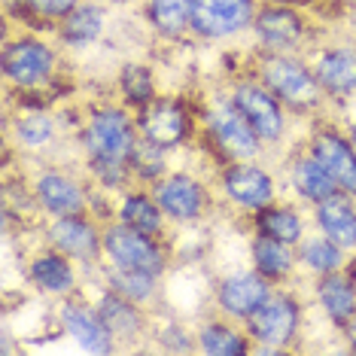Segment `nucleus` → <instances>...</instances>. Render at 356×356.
Wrapping results in <instances>:
<instances>
[{
	"instance_id": "1",
	"label": "nucleus",
	"mask_w": 356,
	"mask_h": 356,
	"mask_svg": "<svg viewBox=\"0 0 356 356\" xmlns=\"http://www.w3.org/2000/svg\"><path fill=\"white\" fill-rule=\"evenodd\" d=\"M88 152L95 161H125L134 152V134L119 110H104L92 119L86 134Z\"/></svg>"
},
{
	"instance_id": "2",
	"label": "nucleus",
	"mask_w": 356,
	"mask_h": 356,
	"mask_svg": "<svg viewBox=\"0 0 356 356\" xmlns=\"http://www.w3.org/2000/svg\"><path fill=\"white\" fill-rule=\"evenodd\" d=\"M262 79L277 98H283L293 107H311L317 101V83L307 74L302 64L289 58H265L262 64Z\"/></svg>"
},
{
	"instance_id": "3",
	"label": "nucleus",
	"mask_w": 356,
	"mask_h": 356,
	"mask_svg": "<svg viewBox=\"0 0 356 356\" xmlns=\"http://www.w3.org/2000/svg\"><path fill=\"white\" fill-rule=\"evenodd\" d=\"M253 15L250 0H192V28L204 37H225L241 31Z\"/></svg>"
},
{
	"instance_id": "4",
	"label": "nucleus",
	"mask_w": 356,
	"mask_h": 356,
	"mask_svg": "<svg viewBox=\"0 0 356 356\" xmlns=\"http://www.w3.org/2000/svg\"><path fill=\"white\" fill-rule=\"evenodd\" d=\"M107 250L122 268H140L156 274L161 268V253L152 247V241L131 225H113L107 232Z\"/></svg>"
},
{
	"instance_id": "5",
	"label": "nucleus",
	"mask_w": 356,
	"mask_h": 356,
	"mask_svg": "<svg viewBox=\"0 0 356 356\" xmlns=\"http://www.w3.org/2000/svg\"><path fill=\"white\" fill-rule=\"evenodd\" d=\"M234 107L253 125V131L259 137H265V140H277L280 137L283 116L268 92H262V88H256V86H241L238 95H234Z\"/></svg>"
},
{
	"instance_id": "6",
	"label": "nucleus",
	"mask_w": 356,
	"mask_h": 356,
	"mask_svg": "<svg viewBox=\"0 0 356 356\" xmlns=\"http://www.w3.org/2000/svg\"><path fill=\"white\" fill-rule=\"evenodd\" d=\"M296 305L289 298H268L262 307L250 314V329L262 344H283L296 332Z\"/></svg>"
},
{
	"instance_id": "7",
	"label": "nucleus",
	"mask_w": 356,
	"mask_h": 356,
	"mask_svg": "<svg viewBox=\"0 0 356 356\" xmlns=\"http://www.w3.org/2000/svg\"><path fill=\"white\" fill-rule=\"evenodd\" d=\"M52 67V52L46 49L43 43L37 40H22V43H13L3 55V70L13 83L19 86H28V83H37L49 74Z\"/></svg>"
},
{
	"instance_id": "8",
	"label": "nucleus",
	"mask_w": 356,
	"mask_h": 356,
	"mask_svg": "<svg viewBox=\"0 0 356 356\" xmlns=\"http://www.w3.org/2000/svg\"><path fill=\"white\" fill-rule=\"evenodd\" d=\"M314 159L326 168L332 180L341 186L344 192L356 195V152L350 149V143L335 134H323L314 143Z\"/></svg>"
},
{
	"instance_id": "9",
	"label": "nucleus",
	"mask_w": 356,
	"mask_h": 356,
	"mask_svg": "<svg viewBox=\"0 0 356 356\" xmlns=\"http://www.w3.org/2000/svg\"><path fill=\"white\" fill-rule=\"evenodd\" d=\"M210 125H213L216 137L222 140V147H229L234 156H253L256 152V131L253 125L241 116V110L232 107H216L210 113Z\"/></svg>"
},
{
	"instance_id": "10",
	"label": "nucleus",
	"mask_w": 356,
	"mask_h": 356,
	"mask_svg": "<svg viewBox=\"0 0 356 356\" xmlns=\"http://www.w3.org/2000/svg\"><path fill=\"white\" fill-rule=\"evenodd\" d=\"M220 302L234 317H250L256 307H262L268 302V286H265V280L253 277V274H241V277L225 280Z\"/></svg>"
},
{
	"instance_id": "11",
	"label": "nucleus",
	"mask_w": 356,
	"mask_h": 356,
	"mask_svg": "<svg viewBox=\"0 0 356 356\" xmlns=\"http://www.w3.org/2000/svg\"><path fill=\"white\" fill-rule=\"evenodd\" d=\"M156 198L161 210H168L177 220H192L201 210V189L189 177H171L156 189Z\"/></svg>"
},
{
	"instance_id": "12",
	"label": "nucleus",
	"mask_w": 356,
	"mask_h": 356,
	"mask_svg": "<svg viewBox=\"0 0 356 356\" xmlns=\"http://www.w3.org/2000/svg\"><path fill=\"white\" fill-rule=\"evenodd\" d=\"M225 189H229V195L238 201V204H247V207H262L271 201V180H268V174L259 171V168L238 165L225 177Z\"/></svg>"
},
{
	"instance_id": "13",
	"label": "nucleus",
	"mask_w": 356,
	"mask_h": 356,
	"mask_svg": "<svg viewBox=\"0 0 356 356\" xmlns=\"http://www.w3.org/2000/svg\"><path fill=\"white\" fill-rule=\"evenodd\" d=\"M64 326H67V332L86 347V350H92V353L110 350L113 332L107 329V323L101 320V314L95 317V314L86 311V307H64Z\"/></svg>"
},
{
	"instance_id": "14",
	"label": "nucleus",
	"mask_w": 356,
	"mask_h": 356,
	"mask_svg": "<svg viewBox=\"0 0 356 356\" xmlns=\"http://www.w3.org/2000/svg\"><path fill=\"white\" fill-rule=\"evenodd\" d=\"M143 125V134H147L149 143H156V147H174V143H180V137L186 131V122H183V113L174 107V104H156L147 116L140 119Z\"/></svg>"
},
{
	"instance_id": "15",
	"label": "nucleus",
	"mask_w": 356,
	"mask_h": 356,
	"mask_svg": "<svg viewBox=\"0 0 356 356\" xmlns=\"http://www.w3.org/2000/svg\"><path fill=\"white\" fill-rule=\"evenodd\" d=\"M320 225L338 247H356V210L344 198L320 201Z\"/></svg>"
},
{
	"instance_id": "16",
	"label": "nucleus",
	"mask_w": 356,
	"mask_h": 356,
	"mask_svg": "<svg viewBox=\"0 0 356 356\" xmlns=\"http://www.w3.org/2000/svg\"><path fill=\"white\" fill-rule=\"evenodd\" d=\"M317 79L329 92L344 95L356 88V52L353 49H335L323 55L317 64Z\"/></svg>"
},
{
	"instance_id": "17",
	"label": "nucleus",
	"mask_w": 356,
	"mask_h": 356,
	"mask_svg": "<svg viewBox=\"0 0 356 356\" xmlns=\"http://www.w3.org/2000/svg\"><path fill=\"white\" fill-rule=\"evenodd\" d=\"M37 192H40V201L46 204V210H52V213L70 216V213H76V210L83 207V195H79V189L70 180L58 177V174L40 177Z\"/></svg>"
},
{
	"instance_id": "18",
	"label": "nucleus",
	"mask_w": 356,
	"mask_h": 356,
	"mask_svg": "<svg viewBox=\"0 0 356 356\" xmlns=\"http://www.w3.org/2000/svg\"><path fill=\"white\" fill-rule=\"evenodd\" d=\"M259 34H262L265 43L271 46H293L298 34H302V22H298L296 13L289 10H280V6H274V10H265L259 15L256 22Z\"/></svg>"
},
{
	"instance_id": "19",
	"label": "nucleus",
	"mask_w": 356,
	"mask_h": 356,
	"mask_svg": "<svg viewBox=\"0 0 356 356\" xmlns=\"http://www.w3.org/2000/svg\"><path fill=\"white\" fill-rule=\"evenodd\" d=\"M52 241L70 256H92L95 250H98L95 232L88 229L83 220H76V216H64V220L52 229Z\"/></svg>"
},
{
	"instance_id": "20",
	"label": "nucleus",
	"mask_w": 356,
	"mask_h": 356,
	"mask_svg": "<svg viewBox=\"0 0 356 356\" xmlns=\"http://www.w3.org/2000/svg\"><path fill=\"white\" fill-rule=\"evenodd\" d=\"M296 186L298 192H302L305 198L311 201H326L335 195V180H332V174L326 171V168L320 165L317 159H305L296 165Z\"/></svg>"
},
{
	"instance_id": "21",
	"label": "nucleus",
	"mask_w": 356,
	"mask_h": 356,
	"mask_svg": "<svg viewBox=\"0 0 356 356\" xmlns=\"http://www.w3.org/2000/svg\"><path fill=\"white\" fill-rule=\"evenodd\" d=\"M320 298H323V307L335 317L338 323L350 320L356 314V293L353 286L341 277H326L320 286Z\"/></svg>"
},
{
	"instance_id": "22",
	"label": "nucleus",
	"mask_w": 356,
	"mask_h": 356,
	"mask_svg": "<svg viewBox=\"0 0 356 356\" xmlns=\"http://www.w3.org/2000/svg\"><path fill=\"white\" fill-rule=\"evenodd\" d=\"M149 15L161 34H180L192 22V0H152Z\"/></svg>"
},
{
	"instance_id": "23",
	"label": "nucleus",
	"mask_w": 356,
	"mask_h": 356,
	"mask_svg": "<svg viewBox=\"0 0 356 356\" xmlns=\"http://www.w3.org/2000/svg\"><path fill=\"white\" fill-rule=\"evenodd\" d=\"M34 280L40 283L43 289H49V293H64V289L74 286V271H70V265L64 262L61 256H40L34 262Z\"/></svg>"
},
{
	"instance_id": "24",
	"label": "nucleus",
	"mask_w": 356,
	"mask_h": 356,
	"mask_svg": "<svg viewBox=\"0 0 356 356\" xmlns=\"http://www.w3.org/2000/svg\"><path fill=\"white\" fill-rule=\"evenodd\" d=\"M256 265L265 277H280V274L289 271L293 256H289L286 244H280V241H274V238H262L256 244Z\"/></svg>"
},
{
	"instance_id": "25",
	"label": "nucleus",
	"mask_w": 356,
	"mask_h": 356,
	"mask_svg": "<svg viewBox=\"0 0 356 356\" xmlns=\"http://www.w3.org/2000/svg\"><path fill=\"white\" fill-rule=\"evenodd\" d=\"M259 229H262L265 238H274L280 244H293L302 234V222H298L293 210H271V213H265L259 220Z\"/></svg>"
},
{
	"instance_id": "26",
	"label": "nucleus",
	"mask_w": 356,
	"mask_h": 356,
	"mask_svg": "<svg viewBox=\"0 0 356 356\" xmlns=\"http://www.w3.org/2000/svg\"><path fill=\"white\" fill-rule=\"evenodd\" d=\"M101 10H95V6H79L67 15V25H64V34H67L70 43H88V40H95L101 34Z\"/></svg>"
},
{
	"instance_id": "27",
	"label": "nucleus",
	"mask_w": 356,
	"mask_h": 356,
	"mask_svg": "<svg viewBox=\"0 0 356 356\" xmlns=\"http://www.w3.org/2000/svg\"><path fill=\"white\" fill-rule=\"evenodd\" d=\"M122 220H125V225H131V229H137V232L152 234V232L159 229V210H156V204H152V201L134 195V198L125 201Z\"/></svg>"
},
{
	"instance_id": "28",
	"label": "nucleus",
	"mask_w": 356,
	"mask_h": 356,
	"mask_svg": "<svg viewBox=\"0 0 356 356\" xmlns=\"http://www.w3.org/2000/svg\"><path fill=\"white\" fill-rule=\"evenodd\" d=\"M101 320L107 323V329L113 332V335H128V332L137 329V311H131L125 302H119V298H104L101 305Z\"/></svg>"
},
{
	"instance_id": "29",
	"label": "nucleus",
	"mask_w": 356,
	"mask_h": 356,
	"mask_svg": "<svg viewBox=\"0 0 356 356\" xmlns=\"http://www.w3.org/2000/svg\"><path fill=\"white\" fill-rule=\"evenodd\" d=\"M201 344H204L207 353H216V356H238L247 350L241 335H234V332L225 326H207L204 335H201Z\"/></svg>"
},
{
	"instance_id": "30",
	"label": "nucleus",
	"mask_w": 356,
	"mask_h": 356,
	"mask_svg": "<svg viewBox=\"0 0 356 356\" xmlns=\"http://www.w3.org/2000/svg\"><path fill=\"white\" fill-rule=\"evenodd\" d=\"M305 262L311 265L314 271H332L341 265V247L335 241H307L305 244Z\"/></svg>"
},
{
	"instance_id": "31",
	"label": "nucleus",
	"mask_w": 356,
	"mask_h": 356,
	"mask_svg": "<svg viewBox=\"0 0 356 356\" xmlns=\"http://www.w3.org/2000/svg\"><path fill=\"white\" fill-rule=\"evenodd\" d=\"M113 283H116V289L128 298H147L152 293V274L140 271V268H122V265H119V271L113 274Z\"/></svg>"
},
{
	"instance_id": "32",
	"label": "nucleus",
	"mask_w": 356,
	"mask_h": 356,
	"mask_svg": "<svg viewBox=\"0 0 356 356\" xmlns=\"http://www.w3.org/2000/svg\"><path fill=\"white\" fill-rule=\"evenodd\" d=\"M122 86H125V95L131 98L134 104H143L152 95V79L143 67H137V64H131V67H125L122 74Z\"/></svg>"
},
{
	"instance_id": "33",
	"label": "nucleus",
	"mask_w": 356,
	"mask_h": 356,
	"mask_svg": "<svg viewBox=\"0 0 356 356\" xmlns=\"http://www.w3.org/2000/svg\"><path fill=\"white\" fill-rule=\"evenodd\" d=\"M19 137L28 147H40L52 137V119L49 116H28L19 122Z\"/></svg>"
},
{
	"instance_id": "34",
	"label": "nucleus",
	"mask_w": 356,
	"mask_h": 356,
	"mask_svg": "<svg viewBox=\"0 0 356 356\" xmlns=\"http://www.w3.org/2000/svg\"><path fill=\"white\" fill-rule=\"evenodd\" d=\"M134 159L140 161L137 171L143 177H156L161 171V147H156V143L143 140V147H134Z\"/></svg>"
},
{
	"instance_id": "35",
	"label": "nucleus",
	"mask_w": 356,
	"mask_h": 356,
	"mask_svg": "<svg viewBox=\"0 0 356 356\" xmlns=\"http://www.w3.org/2000/svg\"><path fill=\"white\" fill-rule=\"evenodd\" d=\"M37 10L43 13H52V15H70L76 6V0H31Z\"/></svg>"
},
{
	"instance_id": "36",
	"label": "nucleus",
	"mask_w": 356,
	"mask_h": 356,
	"mask_svg": "<svg viewBox=\"0 0 356 356\" xmlns=\"http://www.w3.org/2000/svg\"><path fill=\"white\" fill-rule=\"evenodd\" d=\"M350 338H353V344H356V323H353V329H350Z\"/></svg>"
},
{
	"instance_id": "37",
	"label": "nucleus",
	"mask_w": 356,
	"mask_h": 356,
	"mask_svg": "<svg viewBox=\"0 0 356 356\" xmlns=\"http://www.w3.org/2000/svg\"><path fill=\"white\" fill-rule=\"evenodd\" d=\"M353 143H356V131H353Z\"/></svg>"
}]
</instances>
